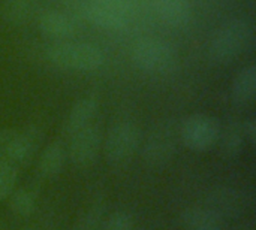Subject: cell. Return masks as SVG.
Here are the masks:
<instances>
[{"label": "cell", "mask_w": 256, "mask_h": 230, "mask_svg": "<svg viewBox=\"0 0 256 230\" xmlns=\"http://www.w3.org/2000/svg\"><path fill=\"white\" fill-rule=\"evenodd\" d=\"M174 151H176L174 135L165 127H162L153 132L152 136L147 139L142 150V157L147 165L159 168L166 165L172 159Z\"/></svg>", "instance_id": "obj_9"}, {"label": "cell", "mask_w": 256, "mask_h": 230, "mask_svg": "<svg viewBox=\"0 0 256 230\" xmlns=\"http://www.w3.org/2000/svg\"><path fill=\"white\" fill-rule=\"evenodd\" d=\"M243 135L244 138L250 142V144H255L256 142V120L255 118H248L243 124Z\"/></svg>", "instance_id": "obj_21"}, {"label": "cell", "mask_w": 256, "mask_h": 230, "mask_svg": "<svg viewBox=\"0 0 256 230\" xmlns=\"http://www.w3.org/2000/svg\"><path fill=\"white\" fill-rule=\"evenodd\" d=\"M46 58L63 69L76 72L98 70L105 63V52L87 42H57L46 48Z\"/></svg>", "instance_id": "obj_2"}, {"label": "cell", "mask_w": 256, "mask_h": 230, "mask_svg": "<svg viewBox=\"0 0 256 230\" xmlns=\"http://www.w3.org/2000/svg\"><path fill=\"white\" fill-rule=\"evenodd\" d=\"M141 142L140 127L134 121H118L111 126L105 139V157L110 165H123L136 153Z\"/></svg>", "instance_id": "obj_5"}, {"label": "cell", "mask_w": 256, "mask_h": 230, "mask_svg": "<svg viewBox=\"0 0 256 230\" xmlns=\"http://www.w3.org/2000/svg\"><path fill=\"white\" fill-rule=\"evenodd\" d=\"M182 139L192 151H208L220 136L219 123L207 114H194L188 117L182 126Z\"/></svg>", "instance_id": "obj_6"}, {"label": "cell", "mask_w": 256, "mask_h": 230, "mask_svg": "<svg viewBox=\"0 0 256 230\" xmlns=\"http://www.w3.org/2000/svg\"><path fill=\"white\" fill-rule=\"evenodd\" d=\"M100 132L92 123L90 126L70 135L66 154L75 166H88L94 162L100 150Z\"/></svg>", "instance_id": "obj_8"}, {"label": "cell", "mask_w": 256, "mask_h": 230, "mask_svg": "<svg viewBox=\"0 0 256 230\" xmlns=\"http://www.w3.org/2000/svg\"><path fill=\"white\" fill-rule=\"evenodd\" d=\"M98 108H99V102L94 96H84V97L78 99L72 105V108L68 114V118L64 123L66 133L70 136L75 132L90 126L98 112Z\"/></svg>", "instance_id": "obj_12"}, {"label": "cell", "mask_w": 256, "mask_h": 230, "mask_svg": "<svg viewBox=\"0 0 256 230\" xmlns=\"http://www.w3.org/2000/svg\"><path fill=\"white\" fill-rule=\"evenodd\" d=\"M104 230H135V223L130 214L124 211H117L110 216Z\"/></svg>", "instance_id": "obj_20"}, {"label": "cell", "mask_w": 256, "mask_h": 230, "mask_svg": "<svg viewBox=\"0 0 256 230\" xmlns=\"http://www.w3.org/2000/svg\"><path fill=\"white\" fill-rule=\"evenodd\" d=\"M132 0H88L86 16L104 30H122L128 25Z\"/></svg>", "instance_id": "obj_7"}, {"label": "cell", "mask_w": 256, "mask_h": 230, "mask_svg": "<svg viewBox=\"0 0 256 230\" xmlns=\"http://www.w3.org/2000/svg\"><path fill=\"white\" fill-rule=\"evenodd\" d=\"M183 226L186 230H224V219L208 207H194L183 213Z\"/></svg>", "instance_id": "obj_13"}, {"label": "cell", "mask_w": 256, "mask_h": 230, "mask_svg": "<svg viewBox=\"0 0 256 230\" xmlns=\"http://www.w3.org/2000/svg\"><path fill=\"white\" fill-rule=\"evenodd\" d=\"M132 61L144 73L166 75L178 64L177 49L166 40L158 37H144L132 46Z\"/></svg>", "instance_id": "obj_3"}, {"label": "cell", "mask_w": 256, "mask_h": 230, "mask_svg": "<svg viewBox=\"0 0 256 230\" xmlns=\"http://www.w3.org/2000/svg\"><path fill=\"white\" fill-rule=\"evenodd\" d=\"M255 42V22L250 18H236L222 25L213 36L208 48L210 58L225 64L243 52Z\"/></svg>", "instance_id": "obj_1"}, {"label": "cell", "mask_w": 256, "mask_h": 230, "mask_svg": "<svg viewBox=\"0 0 256 230\" xmlns=\"http://www.w3.org/2000/svg\"><path fill=\"white\" fill-rule=\"evenodd\" d=\"M98 222H99V214H98V210H92L88 211L84 223H82V229L84 230H94L98 226Z\"/></svg>", "instance_id": "obj_22"}, {"label": "cell", "mask_w": 256, "mask_h": 230, "mask_svg": "<svg viewBox=\"0 0 256 230\" xmlns=\"http://www.w3.org/2000/svg\"><path fill=\"white\" fill-rule=\"evenodd\" d=\"M40 141V133L34 129L15 130L6 129L0 132V160L20 168L27 165Z\"/></svg>", "instance_id": "obj_4"}, {"label": "cell", "mask_w": 256, "mask_h": 230, "mask_svg": "<svg viewBox=\"0 0 256 230\" xmlns=\"http://www.w3.org/2000/svg\"><path fill=\"white\" fill-rule=\"evenodd\" d=\"M34 9V0H3L2 18L8 24L20 25L26 22Z\"/></svg>", "instance_id": "obj_16"}, {"label": "cell", "mask_w": 256, "mask_h": 230, "mask_svg": "<svg viewBox=\"0 0 256 230\" xmlns=\"http://www.w3.org/2000/svg\"><path fill=\"white\" fill-rule=\"evenodd\" d=\"M16 175L18 169L12 165L0 160V201L10 196L16 186Z\"/></svg>", "instance_id": "obj_19"}, {"label": "cell", "mask_w": 256, "mask_h": 230, "mask_svg": "<svg viewBox=\"0 0 256 230\" xmlns=\"http://www.w3.org/2000/svg\"><path fill=\"white\" fill-rule=\"evenodd\" d=\"M153 7L160 21L170 27H186L192 18V7L188 0H153Z\"/></svg>", "instance_id": "obj_11"}, {"label": "cell", "mask_w": 256, "mask_h": 230, "mask_svg": "<svg viewBox=\"0 0 256 230\" xmlns=\"http://www.w3.org/2000/svg\"><path fill=\"white\" fill-rule=\"evenodd\" d=\"M222 141V148L224 153L230 157H236L240 154L243 144H244V135H243V127L237 123H230L224 132L222 136H219Z\"/></svg>", "instance_id": "obj_18"}, {"label": "cell", "mask_w": 256, "mask_h": 230, "mask_svg": "<svg viewBox=\"0 0 256 230\" xmlns=\"http://www.w3.org/2000/svg\"><path fill=\"white\" fill-rule=\"evenodd\" d=\"M9 198L10 210L18 217H28L36 210V196L33 195V192L27 189L14 190Z\"/></svg>", "instance_id": "obj_17"}, {"label": "cell", "mask_w": 256, "mask_h": 230, "mask_svg": "<svg viewBox=\"0 0 256 230\" xmlns=\"http://www.w3.org/2000/svg\"><path fill=\"white\" fill-rule=\"evenodd\" d=\"M66 159H68V154H66L64 147L60 142H52L44 148V151L39 157L38 169L42 177L56 178L64 169Z\"/></svg>", "instance_id": "obj_14"}, {"label": "cell", "mask_w": 256, "mask_h": 230, "mask_svg": "<svg viewBox=\"0 0 256 230\" xmlns=\"http://www.w3.org/2000/svg\"><path fill=\"white\" fill-rule=\"evenodd\" d=\"M38 27L44 36L57 40H64L76 31V24L72 16L56 9L42 12L38 19Z\"/></svg>", "instance_id": "obj_10"}, {"label": "cell", "mask_w": 256, "mask_h": 230, "mask_svg": "<svg viewBox=\"0 0 256 230\" xmlns=\"http://www.w3.org/2000/svg\"><path fill=\"white\" fill-rule=\"evenodd\" d=\"M232 97L237 103L248 105L256 96V64L243 67L232 82Z\"/></svg>", "instance_id": "obj_15"}]
</instances>
